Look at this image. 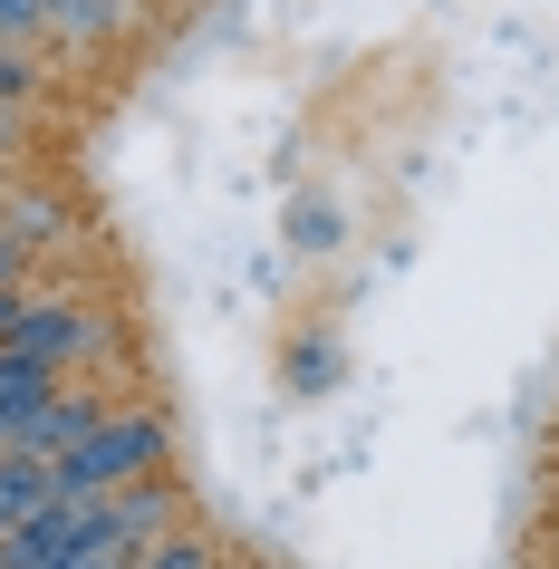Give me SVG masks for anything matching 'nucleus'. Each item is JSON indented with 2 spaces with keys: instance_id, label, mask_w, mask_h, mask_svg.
I'll use <instances>...</instances> for the list:
<instances>
[{
  "instance_id": "2eb2a0df",
  "label": "nucleus",
  "mask_w": 559,
  "mask_h": 569,
  "mask_svg": "<svg viewBox=\"0 0 559 569\" xmlns=\"http://www.w3.org/2000/svg\"><path fill=\"white\" fill-rule=\"evenodd\" d=\"M78 569H117V560H78Z\"/></svg>"
},
{
  "instance_id": "7ed1b4c3",
  "label": "nucleus",
  "mask_w": 559,
  "mask_h": 569,
  "mask_svg": "<svg viewBox=\"0 0 559 569\" xmlns=\"http://www.w3.org/2000/svg\"><path fill=\"white\" fill-rule=\"evenodd\" d=\"M107 348V329H97V309H78V300H30L20 309V329H10V358H30V367H78V358H97Z\"/></svg>"
},
{
  "instance_id": "9d476101",
  "label": "nucleus",
  "mask_w": 559,
  "mask_h": 569,
  "mask_svg": "<svg viewBox=\"0 0 559 569\" xmlns=\"http://www.w3.org/2000/svg\"><path fill=\"white\" fill-rule=\"evenodd\" d=\"M290 377H299V387H328V377H338V348H299Z\"/></svg>"
},
{
  "instance_id": "20e7f679",
  "label": "nucleus",
  "mask_w": 559,
  "mask_h": 569,
  "mask_svg": "<svg viewBox=\"0 0 559 569\" xmlns=\"http://www.w3.org/2000/svg\"><path fill=\"white\" fill-rule=\"evenodd\" d=\"M107 550H117V569L146 560V540H174V482L146 473V482H126V492H107Z\"/></svg>"
},
{
  "instance_id": "f257e3e1",
  "label": "nucleus",
  "mask_w": 559,
  "mask_h": 569,
  "mask_svg": "<svg viewBox=\"0 0 559 569\" xmlns=\"http://www.w3.org/2000/svg\"><path fill=\"white\" fill-rule=\"evenodd\" d=\"M164 416H107L78 453H59L49 463V502H107V492H126V482H146L154 463H164Z\"/></svg>"
},
{
  "instance_id": "6e6552de",
  "label": "nucleus",
  "mask_w": 559,
  "mask_h": 569,
  "mask_svg": "<svg viewBox=\"0 0 559 569\" xmlns=\"http://www.w3.org/2000/svg\"><path fill=\"white\" fill-rule=\"evenodd\" d=\"M136 569H212V550H203V540H154V550H146V560H136Z\"/></svg>"
},
{
  "instance_id": "1a4fd4ad",
  "label": "nucleus",
  "mask_w": 559,
  "mask_h": 569,
  "mask_svg": "<svg viewBox=\"0 0 559 569\" xmlns=\"http://www.w3.org/2000/svg\"><path fill=\"white\" fill-rule=\"evenodd\" d=\"M290 232L309 241V251H328V241H338V212H328V203H299V212H290Z\"/></svg>"
},
{
  "instance_id": "423d86ee",
  "label": "nucleus",
  "mask_w": 559,
  "mask_h": 569,
  "mask_svg": "<svg viewBox=\"0 0 559 569\" xmlns=\"http://www.w3.org/2000/svg\"><path fill=\"white\" fill-rule=\"evenodd\" d=\"M49 396H59V377H49V367H30V358H10V348H0V453H10V435H20Z\"/></svg>"
},
{
  "instance_id": "4468645a",
  "label": "nucleus",
  "mask_w": 559,
  "mask_h": 569,
  "mask_svg": "<svg viewBox=\"0 0 559 569\" xmlns=\"http://www.w3.org/2000/svg\"><path fill=\"white\" fill-rule=\"evenodd\" d=\"M20 88H30V68H20V59H0V97H20Z\"/></svg>"
},
{
  "instance_id": "39448f33",
  "label": "nucleus",
  "mask_w": 559,
  "mask_h": 569,
  "mask_svg": "<svg viewBox=\"0 0 559 569\" xmlns=\"http://www.w3.org/2000/svg\"><path fill=\"white\" fill-rule=\"evenodd\" d=\"M97 425H107V396H68V387H59L30 425H20V435H10V453H30V463H59V453L88 445Z\"/></svg>"
},
{
  "instance_id": "0eeeda50",
  "label": "nucleus",
  "mask_w": 559,
  "mask_h": 569,
  "mask_svg": "<svg viewBox=\"0 0 559 569\" xmlns=\"http://www.w3.org/2000/svg\"><path fill=\"white\" fill-rule=\"evenodd\" d=\"M49 511V463H30V453H0V540L20 531V521H39Z\"/></svg>"
},
{
  "instance_id": "ddd939ff",
  "label": "nucleus",
  "mask_w": 559,
  "mask_h": 569,
  "mask_svg": "<svg viewBox=\"0 0 559 569\" xmlns=\"http://www.w3.org/2000/svg\"><path fill=\"white\" fill-rule=\"evenodd\" d=\"M20 309H30L20 290H0V348H10V329H20Z\"/></svg>"
},
{
  "instance_id": "f03ea898",
  "label": "nucleus",
  "mask_w": 559,
  "mask_h": 569,
  "mask_svg": "<svg viewBox=\"0 0 559 569\" xmlns=\"http://www.w3.org/2000/svg\"><path fill=\"white\" fill-rule=\"evenodd\" d=\"M78 560H117L97 502H49L39 521H20V531L0 540V569H78Z\"/></svg>"
},
{
  "instance_id": "9b49d317",
  "label": "nucleus",
  "mask_w": 559,
  "mask_h": 569,
  "mask_svg": "<svg viewBox=\"0 0 559 569\" xmlns=\"http://www.w3.org/2000/svg\"><path fill=\"white\" fill-rule=\"evenodd\" d=\"M20 261H30V241H20L10 222H0V290H20Z\"/></svg>"
},
{
  "instance_id": "f8f14e48",
  "label": "nucleus",
  "mask_w": 559,
  "mask_h": 569,
  "mask_svg": "<svg viewBox=\"0 0 559 569\" xmlns=\"http://www.w3.org/2000/svg\"><path fill=\"white\" fill-rule=\"evenodd\" d=\"M39 20H49V10H39V0H0V39H20V30H39Z\"/></svg>"
}]
</instances>
